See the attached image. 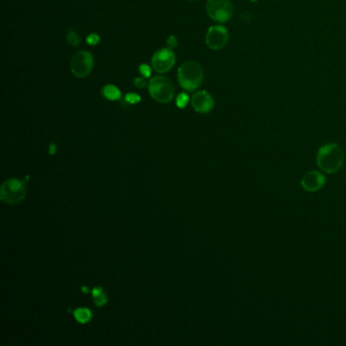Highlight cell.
Listing matches in <instances>:
<instances>
[{
  "mask_svg": "<svg viewBox=\"0 0 346 346\" xmlns=\"http://www.w3.org/2000/svg\"><path fill=\"white\" fill-rule=\"evenodd\" d=\"M344 162V153L337 143H327L319 149L317 154V165L320 170L327 174L338 172Z\"/></svg>",
  "mask_w": 346,
  "mask_h": 346,
  "instance_id": "obj_1",
  "label": "cell"
},
{
  "mask_svg": "<svg viewBox=\"0 0 346 346\" xmlns=\"http://www.w3.org/2000/svg\"><path fill=\"white\" fill-rule=\"evenodd\" d=\"M178 79L181 86L189 92L197 89L203 80V70L195 61H187L178 70Z\"/></svg>",
  "mask_w": 346,
  "mask_h": 346,
  "instance_id": "obj_2",
  "label": "cell"
},
{
  "mask_svg": "<svg viewBox=\"0 0 346 346\" xmlns=\"http://www.w3.org/2000/svg\"><path fill=\"white\" fill-rule=\"evenodd\" d=\"M150 94L154 100L158 103H169L173 100L175 95V87L173 82L161 76L154 77L149 83Z\"/></svg>",
  "mask_w": 346,
  "mask_h": 346,
  "instance_id": "obj_3",
  "label": "cell"
},
{
  "mask_svg": "<svg viewBox=\"0 0 346 346\" xmlns=\"http://www.w3.org/2000/svg\"><path fill=\"white\" fill-rule=\"evenodd\" d=\"M26 191L27 189L24 182L10 179L5 181L0 188V198L7 204H16L25 198Z\"/></svg>",
  "mask_w": 346,
  "mask_h": 346,
  "instance_id": "obj_4",
  "label": "cell"
},
{
  "mask_svg": "<svg viewBox=\"0 0 346 346\" xmlns=\"http://www.w3.org/2000/svg\"><path fill=\"white\" fill-rule=\"evenodd\" d=\"M206 10L210 19L218 23L230 21L233 11L231 0H208Z\"/></svg>",
  "mask_w": 346,
  "mask_h": 346,
  "instance_id": "obj_5",
  "label": "cell"
},
{
  "mask_svg": "<svg viewBox=\"0 0 346 346\" xmlns=\"http://www.w3.org/2000/svg\"><path fill=\"white\" fill-rule=\"evenodd\" d=\"M94 67V57L92 54L87 51H79L72 57L70 68L71 72L77 77H85Z\"/></svg>",
  "mask_w": 346,
  "mask_h": 346,
  "instance_id": "obj_6",
  "label": "cell"
},
{
  "mask_svg": "<svg viewBox=\"0 0 346 346\" xmlns=\"http://www.w3.org/2000/svg\"><path fill=\"white\" fill-rule=\"evenodd\" d=\"M176 63V56L172 49H160L154 53L152 59V65L157 74H166Z\"/></svg>",
  "mask_w": 346,
  "mask_h": 346,
  "instance_id": "obj_7",
  "label": "cell"
},
{
  "mask_svg": "<svg viewBox=\"0 0 346 346\" xmlns=\"http://www.w3.org/2000/svg\"><path fill=\"white\" fill-rule=\"evenodd\" d=\"M205 41L210 49L221 50L228 44L229 32L223 26H213L209 28Z\"/></svg>",
  "mask_w": 346,
  "mask_h": 346,
  "instance_id": "obj_8",
  "label": "cell"
},
{
  "mask_svg": "<svg viewBox=\"0 0 346 346\" xmlns=\"http://www.w3.org/2000/svg\"><path fill=\"white\" fill-rule=\"evenodd\" d=\"M326 183V177L319 171H309L301 180L303 189L308 193H315L321 190Z\"/></svg>",
  "mask_w": 346,
  "mask_h": 346,
  "instance_id": "obj_9",
  "label": "cell"
},
{
  "mask_svg": "<svg viewBox=\"0 0 346 346\" xmlns=\"http://www.w3.org/2000/svg\"><path fill=\"white\" fill-rule=\"evenodd\" d=\"M192 107L198 113H208L212 110L214 106L213 98L205 90H199L192 97Z\"/></svg>",
  "mask_w": 346,
  "mask_h": 346,
  "instance_id": "obj_10",
  "label": "cell"
},
{
  "mask_svg": "<svg viewBox=\"0 0 346 346\" xmlns=\"http://www.w3.org/2000/svg\"><path fill=\"white\" fill-rule=\"evenodd\" d=\"M103 95L106 99L110 100V101H118L121 99V92L120 89L112 84L106 85L103 88Z\"/></svg>",
  "mask_w": 346,
  "mask_h": 346,
  "instance_id": "obj_11",
  "label": "cell"
},
{
  "mask_svg": "<svg viewBox=\"0 0 346 346\" xmlns=\"http://www.w3.org/2000/svg\"><path fill=\"white\" fill-rule=\"evenodd\" d=\"M75 317L76 319L79 322V323H87L92 319V312L89 311L87 308H77L75 311Z\"/></svg>",
  "mask_w": 346,
  "mask_h": 346,
  "instance_id": "obj_12",
  "label": "cell"
},
{
  "mask_svg": "<svg viewBox=\"0 0 346 346\" xmlns=\"http://www.w3.org/2000/svg\"><path fill=\"white\" fill-rule=\"evenodd\" d=\"M66 38H67L68 43L74 47L78 46L80 43V38L76 31H69L66 35Z\"/></svg>",
  "mask_w": 346,
  "mask_h": 346,
  "instance_id": "obj_13",
  "label": "cell"
},
{
  "mask_svg": "<svg viewBox=\"0 0 346 346\" xmlns=\"http://www.w3.org/2000/svg\"><path fill=\"white\" fill-rule=\"evenodd\" d=\"M188 103H189V97L187 94L182 93L177 97L176 104L180 109H184L188 105Z\"/></svg>",
  "mask_w": 346,
  "mask_h": 346,
  "instance_id": "obj_14",
  "label": "cell"
},
{
  "mask_svg": "<svg viewBox=\"0 0 346 346\" xmlns=\"http://www.w3.org/2000/svg\"><path fill=\"white\" fill-rule=\"evenodd\" d=\"M125 101L127 103H129V104H137L141 101L140 99V96H138L137 94H133V93H130V94H127L125 96Z\"/></svg>",
  "mask_w": 346,
  "mask_h": 346,
  "instance_id": "obj_15",
  "label": "cell"
},
{
  "mask_svg": "<svg viewBox=\"0 0 346 346\" xmlns=\"http://www.w3.org/2000/svg\"><path fill=\"white\" fill-rule=\"evenodd\" d=\"M139 72L144 77H151L152 76V68L148 64H141L139 66Z\"/></svg>",
  "mask_w": 346,
  "mask_h": 346,
  "instance_id": "obj_16",
  "label": "cell"
},
{
  "mask_svg": "<svg viewBox=\"0 0 346 346\" xmlns=\"http://www.w3.org/2000/svg\"><path fill=\"white\" fill-rule=\"evenodd\" d=\"M100 42V36L97 34H90L86 37V43L90 46H95Z\"/></svg>",
  "mask_w": 346,
  "mask_h": 346,
  "instance_id": "obj_17",
  "label": "cell"
},
{
  "mask_svg": "<svg viewBox=\"0 0 346 346\" xmlns=\"http://www.w3.org/2000/svg\"><path fill=\"white\" fill-rule=\"evenodd\" d=\"M94 300H95L96 305L100 306V307H102L103 305H105L107 303V297L104 293H102L101 295H99L97 297H94Z\"/></svg>",
  "mask_w": 346,
  "mask_h": 346,
  "instance_id": "obj_18",
  "label": "cell"
},
{
  "mask_svg": "<svg viewBox=\"0 0 346 346\" xmlns=\"http://www.w3.org/2000/svg\"><path fill=\"white\" fill-rule=\"evenodd\" d=\"M134 85L137 87V88H144L145 86L148 85V82L147 80H145L144 78L142 77H136L134 79Z\"/></svg>",
  "mask_w": 346,
  "mask_h": 346,
  "instance_id": "obj_19",
  "label": "cell"
},
{
  "mask_svg": "<svg viewBox=\"0 0 346 346\" xmlns=\"http://www.w3.org/2000/svg\"><path fill=\"white\" fill-rule=\"evenodd\" d=\"M167 45L170 49H174L178 46V40L175 36H170V37L168 38V41H167Z\"/></svg>",
  "mask_w": 346,
  "mask_h": 346,
  "instance_id": "obj_20",
  "label": "cell"
},
{
  "mask_svg": "<svg viewBox=\"0 0 346 346\" xmlns=\"http://www.w3.org/2000/svg\"><path fill=\"white\" fill-rule=\"evenodd\" d=\"M50 153L53 154L54 153H55V144H52L51 147H50Z\"/></svg>",
  "mask_w": 346,
  "mask_h": 346,
  "instance_id": "obj_21",
  "label": "cell"
},
{
  "mask_svg": "<svg viewBox=\"0 0 346 346\" xmlns=\"http://www.w3.org/2000/svg\"><path fill=\"white\" fill-rule=\"evenodd\" d=\"M190 1H198V0H190Z\"/></svg>",
  "mask_w": 346,
  "mask_h": 346,
  "instance_id": "obj_22",
  "label": "cell"
},
{
  "mask_svg": "<svg viewBox=\"0 0 346 346\" xmlns=\"http://www.w3.org/2000/svg\"><path fill=\"white\" fill-rule=\"evenodd\" d=\"M252 1H256V0H252Z\"/></svg>",
  "mask_w": 346,
  "mask_h": 346,
  "instance_id": "obj_23",
  "label": "cell"
}]
</instances>
